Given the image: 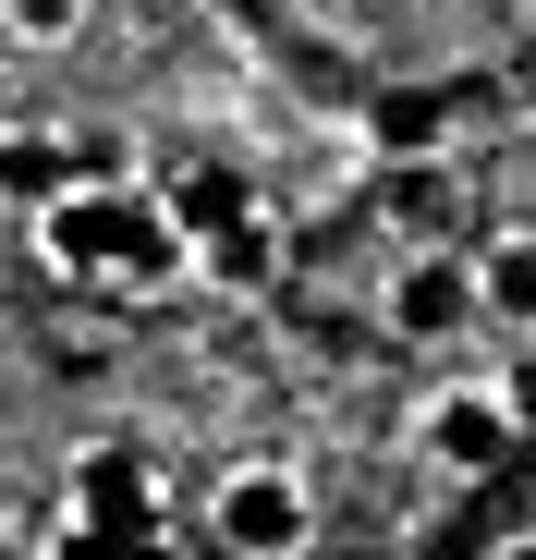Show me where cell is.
<instances>
[{"label":"cell","mask_w":536,"mask_h":560,"mask_svg":"<svg viewBox=\"0 0 536 560\" xmlns=\"http://www.w3.org/2000/svg\"><path fill=\"white\" fill-rule=\"evenodd\" d=\"M378 329H391L403 353H452L464 329H488V305H476V256H464V244H415V256H391V280H378Z\"/></svg>","instance_id":"obj_3"},{"label":"cell","mask_w":536,"mask_h":560,"mask_svg":"<svg viewBox=\"0 0 536 560\" xmlns=\"http://www.w3.org/2000/svg\"><path fill=\"white\" fill-rule=\"evenodd\" d=\"M415 451L439 463V476H500V463L524 451V415H512L500 378H439L415 402Z\"/></svg>","instance_id":"obj_4"},{"label":"cell","mask_w":536,"mask_h":560,"mask_svg":"<svg viewBox=\"0 0 536 560\" xmlns=\"http://www.w3.org/2000/svg\"><path fill=\"white\" fill-rule=\"evenodd\" d=\"M196 280H208V293H232V305H256V293H281V220H268V208L220 220V232L196 244Z\"/></svg>","instance_id":"obj_7"},{"label":"cell","mask_w":536,"mask_h":560,"mask_svg":"<svg viewBox=\"0 0 536 560\" xmlns=\"http://www.w3.org/2000/svg\"><path fill=\"white\" fill-rule=\"evenodd\" d=\"M135 560H208V548H184V536L159 524V536H135Z\"/></svg>","instance_id":"obj_14"},{"label":"cell","mask_w":536,"mask_h":560,"mask_svg":"<svg viewBox=\"0 0 536 560\" xmlns=\"http://www.w3.org/2000/svg\"><path fill=\"white\" fill-rule=\"evenodd\" d=\"M61 524H98V536H159V463L123 451V439H85L73 476H61Z\"/></svg>","instance_id":"obj_5"},{"label":"cell","mask_w":536,"mask_h":560,"mask_svg":"<svg viewBox=\"0 0 536 560\" xmlns=\"http://www.w3.org/2000/svg\"><path fill=\"white\" fill-rule=\"evenodd\" d=\"M464 256H476V305H488V329L536 341V232H476Z\"/></svg>","instance_id":"obj_9"},{"label":"cell","mask_w":536,"mask_h":560,"mask_svg":"<svg viewBox=\"0 0 536 560\" xmlns=\"http://www.w3.org/2000/svg\"><path fill=\"white\" fill-rule=\"evenodd\" d=\"M73 183H85V159H73V147H61L49 122H13V135H0V208H13V220L61 208Z\"/></svg>","instance_id":"obj_8"},{"label":"cell","mask_w":536,"mask_h":560,"mask_svg":"<svg viewBox=\"0 0 536 560\" xmlns=\"http://www.w3.org/2000/svg\"><path fill=\"white\" fill-rule=\"evenodd\" d=\"M500 560H536V536H500Z\"/></svg>","instance_id":"obj_15"},{"label":"cell","mask_w":536,"mask_h":560,"mask_svg":"<svg viewBox=\"0 0 536 560\" xmlns=\"http://www.w3.org/2000/svg\"><path fill=\"white\" fill-rule=\"evenodd\" d=\"M391 208L439 232V220H452V171H391Z\"/></svg>","instance_id":"obj_11"},{"label":"cell","mask_w":536,"mask_h":560,"mask_svg":"<svg viewBox=\"0 0 536 560\" xmlns=\"http://www.w3.org/2000/svg\"><path fill=\"white\" fill-rule=\"evenodd\" d=\"M208 548H220V560H305V548H317V488H305V463H281V451L232 463V476L208 488Z\"/></svg>","instance_id":"obj_2"},{"label":"cell","mask_w":536,"mask_h":560,"mask_svg":"<svg viewBox=\"0 0 536 560\" xmlns=\"http://www.w3.org/2000/svg\"><path fill=\"white\" fill-rule=\"evenodd\" d=\"M500 390H512V415L536 427V341H524V365H500Z\"/></svg>","instance_id":"obj_13"},{"label":"cell","mask_w":536,"mask_h":560,"mask_svg":"<svg viewBox=\"0 0 536 560\" xmlns=\"http://www.w3.org/2000/svg\"><path fill=\"white\" fill-rule=\"evenodd\" d=\"M85 13H98V0H0V25H13L25 49H73V37H85Z\"/></svg>","instance_id":"obj_10"},{"label":"cell","mask_w":536,"mask_h":560,"mask_svg":"<svg viewBox=\"0 0 536 560\" xmlns=\"http://www.w3.org/2000/svg\"><path fill=\"white\" fill-rule=\"evenodd\" d=\"M366 159L378 171H439L452 159V98L439 85H378L366 98Z\"/></svg>","instance_id":"obj_6"},{"label":"cell","mask_w":536,"mask_h":560,"mask_svg":"<svg viewBox=\"0 0 536 560\" xmlns=\"http://www.w3.org/2000/svg\"><path fill=\"white\" fill-rule=\"evenodd\" d=\"M25 232H37V256L61 280H98V293H171V280H196V244L171 232V208L123 196V183H73Z\"/></svg>","instance_id":"obj_1"},{"label":"cell","mask_w":536,"mask_h":560,"mask_svg":"<svg viewBox=\"0 0 536 560\" xmlns=\"http://www.w3.org/2000/svg\"><path fill=\"white\" fill-rule=\"evenodd\" d=\"M49 560H135V536H98V524H61Z\"/></svg>","instance_id":"obj_12"}]
</instances>
